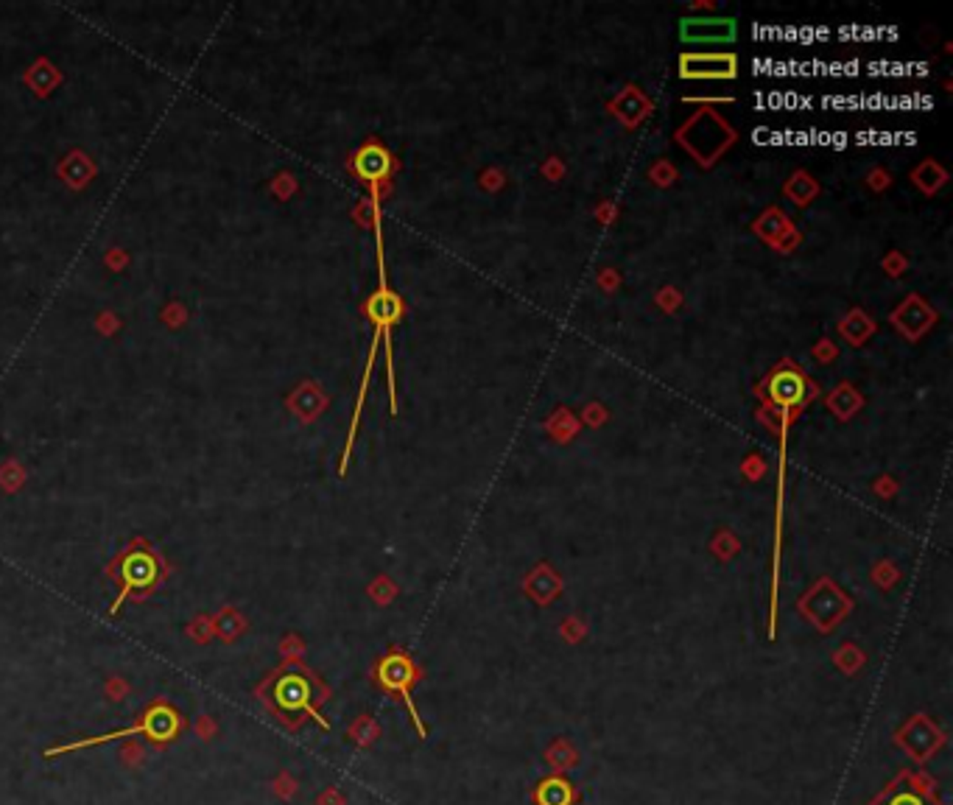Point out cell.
I'll use <instances>...</instances> for the list:
<instances>
[{
    "label": "cell",
    "instance_id": "1",
    "mask_svg": "<svg viewBox=\"0 0 953 805\" xmlns=\"http://www.w3.org/2000/svg\"><path fill=\"white\" fill-rule=\"evenodd\" d=\"M372 191V201H375V238H378V277H380V286L378 291L369 297L367 302V317L372 322V344H369V356H367V369H364V378H361V389H359V400H356V414H352V423H349V434H347V442H344V456L339 462V476L347 473V462H349V450H352V442H356V431H359V419H361V408H364V398H367V387H369V375H372V364H375V353H378V344L383 339L386 344V358H389V398H392V414L398 411L395 406V353H392V328L398 325V319L403 317V302L395 291H389V286H386V269H383V235H380V188H369Z\"/></svg>",
    "mask_w": 953,
    "mask_h": 805
},
{
    "label": "cell",
    "instance_id": "2",
    "mask_svg": "<svg viewBox=\"0 0 953 805\" xmlns=\"http://www.w3.org/2000/svg\"><path fill=\"white\" fill-rule=\"evenodd\" d=\"M180 730V719H176L173 711L168 708H152L143 722H137L132 727H123V730H115V732H107V736H95V739H79V741H67V744H59V747H51L45 750V758H56V755H64V752H74V750H84V747H98V744H110V741H118V739H126V736H149V739H168L173 736V732Z\"/></svg>",
    "mask_w": 953,
    "mask_h": 805
},
{
    "label": "cell",
    "instance_id": "3",
    "mask_svg": "<svg viewBox=\"0 0 953 805\" xmlns=\"http://www.w3.org/2000/svg\"><path fill=\"white\" fill-rule=\"evenodd\" d=\"M378 680H380V685H383L386 691H392V693H400V696H403V702H406V708H408V716H411V722H414V727H417V732H419V739H428V730H426V724H422L419 711H417L414 699H411V685H414V680H417L414 663H411L406 654H400V652H395V654H389V657H383L380 666H378Z\"/></svg>",
    "mask_w": 953,
    "mask_h": 805
},
{
    "label": "cell",
    "instance_id": "4",
    "mask_svg": "<svg viewBox=\"0 0 953 805\" xmlns=\"http://www.w3.org/2000/svg\"><path fill=\"white\" fill-rule=\"evenodd\" d=\"M157 574H160V568H157V559H154L152 554H146V551H132L129 556H123V563H121V582H123V584H121V593L115 596L110 613H113V615L121 613L123 602L132 596L134 590L152 587V584L157 582Z\"/></svg>",
    "mask_w": 953,
    "mask_h": 805
},
{
    "label": "cell",
    "instance_id": "5",
    "mask_svg": "<svg viewBox=\"0 0 953 805\" xmlns=\"http://www.w3.org/2000/svg\"><path fill=\"white\" fill-rule=\"evenodd\" d=\"M352 168L369 188H380V182L392 173V154L380 143H367L352 157Z\"/></svg>",
    "mask_w": 953,
    "mask_h": 805
},
{
    "label": "cell",
    "instance_id": "6",
    "mask_svg": "<svg viewBox=\"0 0 953 805\" xmlns=\"http://www.w3.org/2000/svg\"><path fill=\"white\" fill-rule=\"evenodd\" d=\"M683 76L685 79H732L735 76V56H727V54L683 56Z\"/></svg>",
    "mask_w": 953,
    "mask_h": 805
},
{
    "label": "cell",
    "instance_id": "7",
    "mask_svg": "<svg viewBox=\"0 0 953 805\" xmlns=\"http://www.w3.org/2000/svg\"><path fill=\"white\" fill-rule=\"evenodd\" d=\"M769 389H771V400L774 403L783 406V408H791V406H800L805 400L808 380L794 367H783L781 372H774V378L769 380Z\"/></svg>",
    "mask_w": 953,
    "mask_h": 805
},
{
    "label": "cell",
    "instance_id": "8",
    "mask_svg": "<svg viewBox=\"0 0 953 805\" xmlns=\"http://www.w3.org/2000/svg\"><path fill=\"white\" fill-rule=\"evenodd\" d=\"M277 702H280L282 708H286V711H305L308 716H313L322 727H328V722H325L319 713H316V708L310 705V688H308V682H305L300 674H289V677H282V680L277 682Z\"/></svg>",
    "mask_w": 953,
    "mask_h": 805
},
{
    "label": "cell",
    "instance_id": "9",
    "mask_svg": "<svg viewBox=\"0 0 953 805\" xmlns=\"http://www.w3.org/2000/svg\"><path fill=\"white\" fill-rule=\"evenodd\" d=\"M683 37L702 43V40H713V43H724L735 37V25L732 20H688L683 23Z\"/></svg>",
    "mask_w": 953,
    "mask_h": 805
},
{
    "label": "cell",
    "instance_id": "10",
    "mask_svg": "<svg viewBox=\"0 0 953 805\" xmlns=\"http://www.w3.org/2000/svg\"><path fill=\"white\" fill-rule=\"evenodd\" d=\"M535 800H537V805H571L574 789L565 778H548L537 786Z\"/></svg>",
    "mask_w": 953,
    "mask_h": 805
},
{
    "label": "cell",
    "instance_id": "11",
    "mask_svg": "<svg viewBox=\"0 0 953 805\" xmlns=\"http://www.w3.org/2000/svg\"><path fill=\"white\" fill-rule=\"evenodd\" d=\"M889 805H923V800H920V794H917V791H900V794H895L892 800H889Z\"/></svg>",
    "mask_w": 953,
    "mask_h": 805
}]
</instances>
